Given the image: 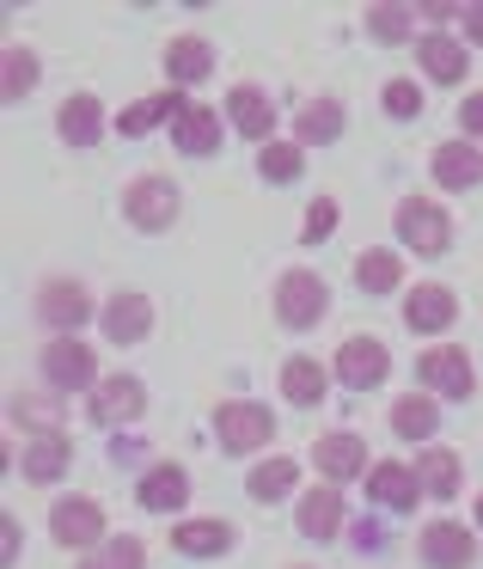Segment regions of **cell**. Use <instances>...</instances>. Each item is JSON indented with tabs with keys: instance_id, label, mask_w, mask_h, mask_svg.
<instances>
[{
	"instance_id": "6da1fadb",
	"label": "cell",
	"mask_w": 483,
	"mask_h": 569,
	"mask_svg": "<svg viewBox=\"0 0 483 569\" xmlns=\"http://www.w3.org/2000/svg\"><path fill=\"white\" fill-rule=\"evenodd\" d=\"M416 392L441 398V405H465L477 392V368H471V356L459 343H429L416 356Z\"/></svg>"
},
{
	"instance_id": "7a4b0ae2",
	"label": "cell",
	"mask_w": 483,
	"mask_h": 569,
	"mask_svg": "<svg viewBox=\"0 0 483 569\" xmlns=\"http://www.w3.org/2000/svg\"><path fill=\"white\" fill-rule=\"evenodd\" d=\"M214 441H221V453H263V447L275 441V410L258 405V398H227L221 410H214Z\"/></svg>"
},
{
	"instance_id": "3957f363",
	"label": "cell",
	"mask_w": 483,
	"mask_h": 569,
	"mask_svg": "<svg viewBox=\"0 0 483 569\" xmlns=\"http://www.w3.org/2000/svg\"><path fill=\"white\" fill-rule=\"evenodd\" d=\"M392 227H398V246L416 251V258H429V263L453 246V214H446L434 197H404L398 214H392Z\"/></svg>"
},
{
	"instance_id": "277c9868",
	"label": "cell",
	"mask_w": 483,
	"mask_h": 569,
	"mask_svg": "<svg viewBox=\"0 0 483 569\" xmlns=\"http://www.w3.org/2000/svg\"><path fill=\"white\" fill-rule=\"evenodd\" d=\"M270 300H275V319H282L288 331H312V325L331 312V282H324L319 270H282Z\"/></svg>"
},
{
	"instance_id": "5b68a950",
	"label": "cell",
	"mask_w": 483,
	"mask_h": 569,
	"mask_svg": "<svg viewBox=\"0 0 483 569\" xmlns=\"http://www.w3.org/2000/svg\"><path fill=\"white\" fill-rule=\"evenodd\" d=\"M178 214H184V190L160 172H141L135 184L123 190V221L135 227V233H165Z\"/></svg>"
},
{
	"instance_id": "8992f818",
	"label": "cell",
	"mask_w": 483,
	"mask_h": 569,
	"mask_svg": "<svg viewBox=\"0 0 483 569\" xmlns=\"http://www.w3.org/2000/svg\"><path fill=\"white\" fill-rule=\"evenodd\" d=\"M50 539L68 545V551H99L111 532H104V502L99 496H62L50 508Z\"/></svg>"
},
{
	"instance_id": "52a82bcc",
	"label": "cell",
	"mask_w": 483,
	"mask_h": 569,
	"mask_svg": "<svg viewBox=\"0 0 483 569\" xmlns=\"http://www.w3.org/2000/svg\"><path fill=\"white\" fill-rule=\"evenodd\" d=\"M312 471H319V483H355V478H368L373 471V459H368V441H361L355 429H331V435H319L312 441Z\"/></svg>"
},
{
	"instance_id": "ba28073f",
	"label": "cell",
	"mask_w": 483,
	"mask_h": 569,
	"mask_svg": "<svg viewBox=\"0 0 483 569\" xmlns=\"http://www.w3.org/2000/svg\"><path fill=\"white\" fill-rule=\"evenodd\" d=\"M38 319L50 325L56 337H74L80 325L92 319V288L80 276H43L38 288Z\"/></svg>"
},
{
	"instance_id": "9c48e42d",
	"label": "cell",
	"mask_w": 483,
	"mask_h": 569,
	"mask_svg": "<svg viewBox=\"0 0 483 569\" xmlns=\"http://www.w3.org/2000/svg\"><path fill=\"white\" fill-rule=\"evenodd\" d=\"M87 417L104 422V429L141 422V417H148V386H141L135 373H104V380L87 392Z\"/></svg>"
},
{
	"instance_id": "30bf717a",
	"label": "cell",
	"mask_w": 483,
	"mask_h": 569,
	"mask_svg": "<svg viewBox=\"0 0 483 569\" xmlns=\"http://www.w3.org/2000/svg\"><path fill=\"white\" fill-rule=\"evenodd\" d=\"M385 373H392V349H385L380 337H349V343H336V361H331L336 386H349V392H373Z\"/></svg>"
},
{
	"instance_id": "8fae6325",
	"label": "cell",
	"mask_w": 483,
	"mask_h": 569,
	"mask_svg": "<svg viewBox=\"0 0 483 569\" xmlns=\"http://www.w3.org/2000/svg\"><path fill=\"white\" fill-rule=\"evenodd\" d=\"M43 380L56 386V392H92L99 386V356H92L80 337H56V343H43Z\"/></svg>"
},
{
	"instance_id": "7c38bea8",
	"label": "cell",
	"mask_w": 483,
	"mask_h": 569,
	"mask_svg": "<svg viewBox=\"0 0 483 569\" xmlns=\"http://www.w3.org/2000/svg\"><path fill=\"white\" fill-rule=\"evenodd\" d=\"M294 527H300V539H312V545L343 539V527H349L343 490H336V483H312V490H300V502H294Z\"/></svg>"
},
{
	"instance_id": "4fadbf2b",
	"label": "cell",
	"mask_w": 483,
	"mask_h": 569,
	"mask_svg": "<svg viewBox=\"0 0 483 569\" xmlns=\"http://www.w3.org/2000/svg\"><path fill=\"white\" fill-rule=\"evenodd\" d=\"M99 331H104V343H117V349L148 343V337H153V300L135 295V288L111 295V300L99 307Z\"/></svg>"
},
{
	"instance_id": "5bb4252c",
	"label": "cell",
	"mask_w": 483,
	"mask_h": 569,
	"mask_svg": "<svg viewBox=\"0 0 483 569\" xmlns=\"http://www.w3.org/2000/svg\"><path fill=\"white\" fill-rule=\"evenodd\" d=\"M416 557L429 569H471L477 563V532L459 527V520H429L416 532Z\"/></svg>"
},
{
	"instance_id": "9a60e30c",
	"label": "cell",
	"mask_w": 483,
	"mask_h": 569,
	"mask_svg": "<svg viewBox=\"0 0 483 569\" xmlns=\"http://www.w3.org/2000/svg\"><path fill=\"white\" fill-rule=\"evenodd\" d=\"M404 325L416 337H441V331H453L459 325V295L446 282H416V288H404Z\"/></svg>"
},
{
	"instance_id": "2e32d148",
	"label": "cell",
	"mask_w": 483,
	"mask_h": 569,
	"mask_svg": "<svg viewBox=\"0 0 483 569\" xmlns=\"http://www.w3.org/2000/svg\"><path fill=\"white\" fill-rule=\"evenodd\" d=\"M104 129H117V117L104 111L99 92H74V99L56 104V136H62L68 148H99Z\"/></svg>"
},
{
	"instance_id": "e0dca14e",
	"label": "cell",
	"mask_w": 483,
	"mask_h": 569,
	"mask_svg": "<svg viewBox=\"0 0 483 569\" xmlns=\"http://www.w3.org/2000/svg\"><path fill=\"white\" fill-rule=\"evenodd\" d=\"M361 483H368V502H373V508H385V515H416V502H422L416 466H398V459L373 466Z\"/></svg>"
},
{
	"instance_id": "ac0fdd59",
	"label": "cell",
	"mask_w": 483,
	"mask_h": 569,
	"mask_svg": "<svg viewBox=\"0 0 483 569\" xmlns=\"http://www.w3.org/2000/svg\"><path fill=\"white\" fill-rule=\"evenodd\" d=\"M227 141V117L209 111V104H184L172 123V148L184 153V160H209V153H221Z\"/></svg>"
},
{
	"instance_id": "d6986e66",
	"label": "cell",
	"mask_w": 483,
	"mask_h": 569,
	"mask_svg": "<svg viewBox=\"0 0 483 569\" xmlns=\"http://www.w3.org/2000/svg\"><path fill=\"white\" fill-rule=\"evenodd\" d=\"M221 117H227V129H239L245 141H263V148H270L275 104H270V92H263V87H233V92H227V104H221Z\"/></svg>"
},
{
	"instance_id": "ffe728a7",
	"label": "cell",
	"mask_w": 483,
	"mask_h": 569,
	"mask_svg": "<svg viewBox=\"0 0 483 569\" xmlns=\"http://www.w3.org/2000/svg\"><path fill=\"white\" fill-rule=\"evenodd\" d=\"M416 68L434 80V87H459V80L471 74V56L459 38H446V31H422L416 38Z\"/></svg>"
},
{
	"instance_id": "44dd1931",
	"label": "cell",
	"mask_w": 483,
	"mask_h": 569,
	"mask_svg": "<svg viewBox=\"0 0 483 569\" xmlns=\"http://www.w3.org/2000/svg\"><path fill=\"white\" fill-rule=\"evenodd\" d=\"M135 502L148 508V515H178V508L190 502V471L172 466V459L148 466V471H141V483H135Z\"/></svg>"
},
{
	"instance_id": "7402d4cb",
	"label": "cell",
	"mask_w": 483,
	"mask_h": 569,
	"mask_svg": "<svg viewBox=\"0 0 483 569\" xmlns=\"http://www.w3.org/2000/svg\"><path fill=\"white\" fill-rule=\"evenodd\" d=\"M410 466H416L422 496H434V502H453L459 483H465V459H459L453 447H434V441H429L416 459H410Z\"/></svg>"
},
{
	"instance_id": "603a6c76",
	"label": "cell",
	"mask_w": 483,
	"mask_h": 569,
	"mask_svg": "<svg viewBox=\"0 0 483 569\" xmlns=\"http://www.w3.org/2000/svg\"><path fill=\"white\" fill-rule=\"evenodd\" d=\"M184 92L178 87H165V92H148V99H135V104H123L117 111V136H129V141H141L148 129H160V123H178V111H184Z\"/></svg>"
},
{
	"instance_id": "cb8c5ba5",
	"label": "cell",
	"mask_w": 483,
	"mask_h": 569,
	"mask_svg": "<svg viewBox=\"0 0 483 569\" xmlns=\"http://www.w3.org/2000/svg\"><path fill=\"white\" fill-rule=\"evenodd\" d=\"M209 74H214V43H209V38L184 31V38L165 43V80H172L178 92H184V87H202Z\"/></svg>"
},
{
	"instance_id": "d4e9b609",
	"label": "cell",
	"mask_w": 483,
	"mask_h": 569,
	"mask_svg": "<svg viewBox=\"0 0 483 569\" xmlns=\"http://www.w3.org/2000/svg\"><path fill=\"white\" fill-rule=\"evenodd\" d=\"M324 392H331V361L319 356H288L282 361V398L300 410H319Z\"/></svg>"
},
{
	"instance_id": "484cf974",
	"label": "cell",
	"mask_w": 483,
	"mask_h": 569,
	"mask_svg": "<svg viewBox=\"0 0 483 569\" xmlns=\"http://www.w3.org/2000/svg\"><path fill=\"white\" fill-rule=\"evenodd\" d=\"M68 466H74V447H68L62 429L31 435V447L19 453V471H26V483H62Z\"/></svg>"
},
{
	"instance_id": "4316f807",
	"label": "cell",
	"mask_w": 483,
	"mask_h": 569,
	"mask_svg": "<svg viewBox=\"0 0 483 569\" xmlns=\"http://www.w3.org/2000/svg\"><path fill=\"white\" fill-rule=\"evenodd\" d=\"M172 545L184 557H227L239 545V532H233V520H214V515H190V520H178L172 527Z\"/></svg>"
},
{
	"instance_id": "83f0119b",
	"label": "cell",
	"mask_w": 483,
	"mask_h": 569,
	"mask_svg": "<svg viewBox=\"0 0 483 569\" xmlns=\"http://www.w3.org/2000/svg\"><path fill=\"white\" fill-rule=\"evenodd\" d=\"M429 172H434V184L441 190H471L483 178V153H477V141H441L434 148V160H429Z\"/></svg>"
},
{
	"instance_id": "f1b7e54d",
	"label": "cell",
	"mask_w": 483,
	"mask_h": 569,
	"mask_svg": "<svg viewBox=\"0 0 483 569\" xmlns=\"http://www.w3.org/2000/svg\"><path fill=\"white\" fill-rule=\"evenodd\" d=\"M343 123H349L343 99H306L294 117V141L300 148H331V141L343 136Z\"/></svg>"
},
{
	"instance_id": "f546056e",
	"label": "cell",
	"mask_w": 483,
	"mask_h": 569,
	"mask_svg": "<svg viewBox=\"0 0 483 569\" xmlns=\"http://www.w3.org/2000/svg\"><path fill=\"white\" fill-rule=\"evenodd\" d=\"M245 490H251V502H288V496L300 490V459L294 453L258 459V466H251V478H245Z\"/></svg>"
},
{
	"instance_id": "4dcf8cb0",
	"label": "cell",
	"mask_w": 483,
	"mask_h": 569,
	"mask_svg": "<svg viewBox=\"0 0 483 569\" xmlns=\"http://www.w3.org/2000/svg\"><path fill=\"white\" fill-rule=\"evenodd\" d=\"M434 429H441V398H429V392H404V398H392V435H404V441L429 447V441H434Z\"/></svg>"
},
{
	"instance_id": "1f68e13d",
	"label": "cell",
	"mask_w": 483,
	"mask_h": 569,
	"mask_svg": "<svg viewBox=\"0 0 483 569\" xmlns=\"http://www.w3.org/2000/svg\"><path fill=\"white\" fill-rule=\"evenodd\" d=\"M355 288L361 295H398V288H404V258L385 251V246H368L355 258Z\"/></svg>"
},
{
	"instance_id": "d6a6232c",
	"label": "cell",
	"mask_w": 483,
	"mask_h": 569,
	"mask_svg": "<svg viewBox=\"0 0 483 569\" xmlns=\"http://www.w3.org/2000/svg\"><path fill=\"white\" fill-rule=\"evenodd\" d=\"M43 62L38 50H26V43H7V56H0V92H7V104H19L31 87H38Z\"/></svg>"
},
{
	"instance_id": "836d02e7",
	"label": "cell",
	"mask_w": 483,
	"mask_h": 569,
	"mask_svg": "<svg viewBox=\"0 0 483 569\" xmlns=\"http://www.w3.org/2000/svg\"><path fill=\"white\" fill-rule=\"evenodd\" d=\"M368 38L398 50V43H416V7H368Z\"/></svg>"
},
{
	"instance_id": "e575fe53",
	"label": "cell",
	"mask_w": 483,
	"mask_h": 569,
	"mask_svg": "<svg viewBox=\"0 0 483 569\" xmlns=\"http://www.w3.org/2000/svg\"><path fill=\"white\" fill-rule=\"evenodd\" d=\"M80 569H148V545H141V532H111L99 551H87Z\"/></svg>"
},
{
	"instance_id": "d590c367",
	"label": "cell",
	"mask_w": 483,
	"mask_h": 569,
	"mask_svg": "<svg viewBox=\"0 0 483 569\" xmlns=\"http://www.w3.org/2000/svg\"><path fill=\"white\" fill-rule=\"evenodd\" d=\"M258 172H263V184H294V178L306 172V148H300V141H270V148L258 153Z\"/></svg>"
},
{
	"instance_id": "8d00e7d4",
	"label": "cell",
	"mask_w": 483,
	"mask_h": 569,
	"mask_svg": "<svg viewBox=\"0 0 483 569\" xmlns=\"http://www.w3.org/2000/svg\"><path fill=\"white\" fill-rule=\"evenodd\" d=\"M380 111L392 117V123H416L422 117V87L416 80H392V87L380 92Z\"/></svg>"
},
{
	"instance_id": "74e56055",
	"label": "cell",
	"mask_w": 483,
	"mask_h": 569,
	"mask_svg": "<svg viewBox=\"0 0 483 569\" xmlns=\"http://www.w3.org/2000/svg\"><path fill=\"white\" fill-rule=\"evenodd\" d=\"M336 221H343V209H336V197H312V202H306V227H300V246H324Z\"/></svg>"
},
{
	"instance_id": "f35d334b",
	"label": "cell",
	"mask_w": 483,
	"mask_h": 569,
	"mask_svg": "<svg viewBox=\"0 0 483 569\" xmlns=\"http://www.w3.org/2000/svg\"><path fill=\"white\" fill-rule=\"evenodd\" d=\"M56 417H62V410H56V398H43V405H38V398H26V392L13 398V422H26V429H38V435H50Z\"/></svg>"
},
{
	"instance_id": "ab89813d",
	"label": "cell",
	"mask_w": 483,
	"mask_h": 569,
	"mask_svg": "<svg viewBox=\"0 0 483 569\" xmlns=\"http://www.w3.org/2000/svg\"><path fill=\"white\" fill-rule=\"evenodd\" d=\"M459 129H465V141L483 136V92H471V99L459 104Z\"/></svg>"
},
{
	"instance_id": "60d3db41",
	"label": "cell",
	"mask_w": 483,
	"mask_h": 569,
	"mask_svg": "<svg viewBox=\"0 0 483 569\" xmlns=\"http://www.w3.org/2000/svg\"><path fill=\"white\" fill-rule=\"evenodd\" d=\"M0 539H7V569L19 563V551H26V532H19L13 515H0Z\"/></svg>"
},
{
	"instance_id": "b9f144b4",
	"label": "cell",
	"mask_w": 483,
	"mask_h": 569,
	"mask_svg": "<svg viewBox=\"0 0 483 569\" xmlns=\"http://www.w3.org/2000/svg\"><path fill=\"white\" fill-rule=\"evenodd\" d=\"M459 19H465V43H477V50H483V7H465Z\"/></svg>"
},
{
	"instance_id": "7bdbcfd3",
	"label": "cell",
	"mask_w": 483,
	"mask_h": 569,
	"mask_svg": "<svg viewBox=\"0 0 483 569\" xmlns=\"http://www.w3.org/2000/svg\"><path fill=\"white\" fill-rule=\"evenodd\" d=\"M477 532H483V490H477Z\"/></svg>"
},
{
	"instance_id": "ee69618b",
	"label": "cell",
	"mask_w": 483,
	"mask_h": 569,
	"mask_svg": "<svg viewBox=\"0 0 483 569\" xmlns=\"http://www.w3.org/2000/svg\"><path fill=\"white\" fill-rule=\"evenodd\" d=\"M294 569H312V563H294Z\"/></svg>"
}]
</instances>
